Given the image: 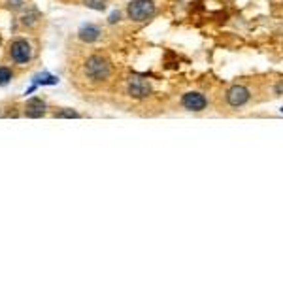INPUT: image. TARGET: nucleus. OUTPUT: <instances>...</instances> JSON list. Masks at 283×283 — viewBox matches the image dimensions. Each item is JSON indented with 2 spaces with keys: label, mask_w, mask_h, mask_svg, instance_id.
I'll return each instance as SVG.
<instances>
[{
  "label": "nucleus",
  "mask_w": 283,
  "mask_h": 283,
  "mask_svg": "<svg viewBox=\"0 0 283 283\" xmlns=\"http://www.w3.org/2000/svg\"><path fill=\"white\" fill-rule=\"evenodd\" d=\"M83 72H85L87 80L99 83V81H104L110 78L111 64L110 61L106 57H102V55H91V57L85 61V64H83Z\"/></svg>",
  "instance_id": "obj_1"
},
{
  "label": "nucleus",
  "mask_w": 283,
  "mask_h": 283,
  "mask_svg": "<svg viewBox=\"0 0 283 283\" xmlns=\"http://www.w3.org/2000/svg\"><path fill=\"white\" fill-rule=\"evenodd\" d=\"M157 13V6L153 0H133L127 6V15L134 23H144Z\"/></svg>",
  "instance_id": "obj_2"
},
{
  "label": "nucleus",
  "mask_w": 283,
  "mask_h": 283,
  "mask_svg": "<svg viewBox=\"0 0 283 283\" xmlns=\"http://www.w3.org/2000/svg\"><path fill=\"white\" fill-rule=\"evenodd\" d=\"M10 57L15 64H27L32 59V47L25 38H17L10 46Z\"/></svg>",
  "instance_id": "obj_3"
},
{
  "label": "nucleus",
  "mask_w": 283,
  "mask_h": 283,
  "mask_svg": "<svg viewBox=\"0 0 283 283\" xmlns=\"http://www.w3.org/2000/svg\"><path fill=\"white\" fill-rule=\"evenodd\" d=\"M225 99L231 108H243L251 99V91L246 85H231L227 89Z\"/></svg>",
  "instance_id": "obj_4"
},
{
  "label": "nucleus",
  "mask_w": 283,
  "mask_h": 283,
  "mask_svg": "<svg viewBox=\"0 0 283 283\" xmlns=\"http://www.w3.org/2000/svg\"><path fill=\"white\" fill-rule=\"evenodd\" d=\"M181 106L187 111H197L198 114V111H204L208 108V99L198 91H187L181 97Z\"/></svg>",
  "instance_id": "obj_5"
},
{
  "label": "nucleus",
  "mask_w": 283,
  "mask_h": 283,
  "mask_svg": "<svg viewBox=\"0 0 283 283\" xmlns=\"http://www.w3.org/2000/svg\"><path fill=\"white\" fill-rule=\"evenodd\" d=\"M127 92L133 97V99H145L151 95V83L144 78H138L134 76L128 80V85H127Z\"/></svg>",
  "instance_id": "obj_6"
},
{
  "label": "nucleus",
  "mask_w": 283,
  "mask_h": 283,
  "mask_svg": "<svg viewBox=\"0 0 283 283\" xmlns=\"http://www.w3.org/2000/svg\"><path fill=\"white\" fill-rule=\"evenodd\" d=\"M25 114L30 119H38L46 114V102L42 99H29L27 100V106H25Z\"/></svg>",
  "instance_id": "obj_7"
},
{
  "label": "nucleus",
  "mask_w": 283,
  "mask_h": 283,
  "mask_svg": "<svg viewBox=\"0 0 283 283\" xmlns=\"http://www.w3.org/2000/svg\"><path fill=\"white\" fill-rule=\"evenodd\" d=\"M80 40L81 42H87V44H91V42H97L102 34V30L97 27V25H85V27H81L80 29Z\"/></svg>",
  "instance_id": "obj_8"
},
{
  "label": "nucleus",
  "mask_w": 283,
  "mask_h": 283,
  "mask_svg": "<svg viewBox=\"0 0 283 283\" xmlns=\"http://www.w3.org/2000/svg\"><path fill=\"white\" fill-rule=\"evenodd\" d=\"M83 4L91 10H97V12L106 10V0H83Z\"/></svg>",
  "instance_id": "obj_9"
},
{
  "label": "nucleus",
  "mask_w": 283,
  "mask_h": 283,
  "mask_svg": "<svg viewBox=\"0 0 283 283\" xmlns=\"http://www.w3.org/2000/svg\"><path fill=\"white\" fill-rule=\"evenodd\" d=\"M13 78L12 70L8 68V66H0V85H6V83H10Z\"/></svg>",
  "instance_id": "obj_10"
},
{
  "label": "nucleus",
  "mask_w": 283,
  "mask_h": 283,
  "mask_svg": "<svg viewBox=\"0 0 283 283\" xmlns=\"http://www.w3.org/2000/svg\"><path fill=\"white\" fill-rule=\"evenodd\" d=\"M57 81L59 80L55 78V76H44V80H42V76H36V78H34L36 85H55Z\"/></svg>",
  "instance_id": "obj_11"
},
{
  "label": "nucleus",
  "mask_w": 283,
  "mask_h": 283,
  "mask_svg": "<svg viewBox=\"0 0 283 283\" xmlns=\"http://www.w3.org/2000/svg\"><path fill=\"white\" fill-rule=\"evenodd\" d=\"M55 117H68V119H78L80 117V114L78 111H74V110H64V111H59V114H55Z\"/></svg>",
  "instance_id": "obj_12"
},
{
  "label": "nucleus",
  "mask_w": 283,
  "mask_h": 283,
  "mask_svg": "<svg viewBox=\"0 0 283 283\" xmlns=\"http://www.w3.org/2000/svg\"><path fill=\"white\" fill-rule=\"evenodd\" d=\"M23 23L25 25H36V15H34V13H32V15H25Z\"/></svg>",
  "instance_id": "obj_13"
},
{
  "label": "nucleus",
  "mask_w": 283,
  "mask_h": 283,
  "mask_svg": "<svg viewBox=\"0 0 283 283\" xmlns=\"http://www.w3.org/2000/svg\"><path fill=\"white\" fill-rule=\"evenodd\" d=\"M119 17H121V15H119V12H114L110 15V23L114 25V23H117V21H119Z\"/></svg>",
  "instance_id": "obj_14"
},
{
  "label": "nucleus",
  "mask_w": 283,
  "mask_h": 283,
  "mask_svg": "<svg viewBox=\"0 0 283 283\" xmlns=\"http://www.w3.org/2000/svg\"><path fill=\"white\" fill-rule=\"evenodd\" d=\"M274 91H276V95H283V81H279V83H277Z\"/></svg>",
  "instance_id": "obj_15"
}]
</instances>
